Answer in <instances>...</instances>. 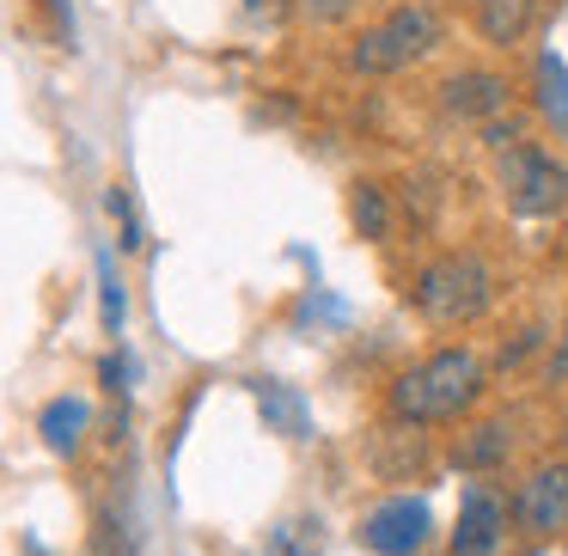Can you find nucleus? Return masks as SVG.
Here are the masks:
<instances>
[{"instance_id":"f257e3e1","label":"nucleus","mask_w":568,"mask_h":556,"mask_svg":"<svg viewBox=\"0 0 568 556\" xmlns=\"http://www.w3.org/2000/svg\"><path fill=\"white\" fill-rule=\"evenodd\" d=\"M489 385V367H483L477 348L446 343L434 355L409 361L392 380V416L409 422V428H434V422H458Z\"/></svg>"},{"instance_id":"f03ea898","label":"nucleus","mask_w":568,"mask_h":556,"mask_svg":"<svg viewBox=\"0 0 568 556\" xmlns=\"http://www.w3.org/2000/svg\"><path fill=\"white\" fill-rule=\"evenodd\" d=\"M409 300H416V312L428 324H446V331H453V324H470V319L489 312L495 275H489V263H483L477 251H446V257L422 263Z\"/></svg>"},{"instance_id":"7ed1b4c3","label":"nucleus","mask_w":568,"mask_h":556,"mask_svg":"<svg viewBox=\"0 0 568 556\" xmlns=\"http://www.w3.org/2000/svg\"><path fill=\"white\" fill-rule=\"evenodd\" d=\"M440 38H446L440 13L422 7V0H404V7H392V13L373 19V26L355 38V68L361 74H404V68H416L422 55L440 50Z\"/></svg>"},{"instance_id":"20e7f679","label":"nucleus","mask_w":568,"mask_h":556,"mask_svg":"<svg viewBox=\"0 0 568 556\" xmlns=\"http://www.w3.org/2000/svg\"><path fill=\"white\" fill-rule=\"evenodd\" d=\"M501 196L514 214H526V221H538V214H556L568 202V172L550 160V153L538 148V141H507L501 148Z\"/></svg>"},{"instance_id":"39448f33","label":"nucleus","mask_w":568,"mask_h":556,"mask_svg":"<svg viewBox=\"0 0 568 556\" xmlns=\"http://www.w3.org/2000/svg\"><path fill=\"white\" fill-rule=\"evenodd\" d=\"M355 532L373 556H422L434 544V507L422 495H385L379 507L361 514Z\"/></svg>"},{"instance_id":"423d86ee","label":"nucleus","mask_w":568,"mask_h":556,"mask_svg":"<svg viewBox=\"0 0 568 556\" xmlns=\"http://www.w3.org/2000/svg\"><path fill=\"white\" fill-rule=\"evenodd\" d=\"M514 526L531 538H562L568 532V458H544L514 489Z\"/></svg>"},{"instance_id":"0eeeda50","label":"nucleus","mask_w":568,"mask_h":556,"mask_svg":"<svg viewBox=\"0 0 568 556\" xmlns=\"http://www.w3.org/2000/svg\"><path fill=\"white\" fill-rule=\"evenodd\" d=\"M507 532H514V502H501V489H489V483H470L465 502H458L446 550L453 556H501Z\"/></svg>"},{"instance_id":"6e6552de","label":"nucleus","mask_w":568,"mask_h":556,"mask_svg":"<svg viewBox=\"0 0 568 556\" xmlns=\"http://www.w3.org/2000/svg\"><path fill=\"white\" fill-rule=\"evenodd\" d=\"M446 104L470 123H489V117L507 111V80L489 74V68H465V74L446 80Z\"/></svg>"},{"instance_id":"1a4fd4ad","label":"nucleus","mask_w":568,"mask_h":556,"mask_svg":"<svg viewBox=\"0 0 568 556\" xmlns=\"http://www.w3.org/2000/svg\"><path fill=\"white\" fill-rule=\"evenodd\" d=\"M87 428H92V404H87V397H50L43 416H38V434H43L50 453H80Z\"/></svg>"},{"instance_id":"9d476101","label":"nucleus","mask_w":568,"mask_h":556,"mask_svg":"<svg viewBox=\"0 0 568 556\" xmlns=\"http://www.w3.org/2000/svg\"><path fill=\"white\" fill-rule=\"evenodd\" d=\"M251 392H257V410H263V422H270L275 434H287V441H306V434H312V410H306V397H300L294 385L257 380Z\"/></svg>"},{"instance_id":"9b49d317","label":"nucleus","mask_w":568,"mask_h":556,"mask_svg":"<svg viewBox=\"0 0 568 556\" xmlns=\"http://www.w3.org/2000/svg\"><path fill=\"white\" fill-rule=\"evenodd\" d=\"M99 319H104V331L111 336H123V319H129V294H123V275H116V257H111V245H99Z\"/></svg>"},{"instance_id":"f8f14e48","label":"nucleus","mask_w":568,"mask_h":556,"mask_svg":"<svg viewBox=\"0 0 568 556\" xmlns=\"http://www.w3.org/2000/svg\"><path fill=\"white\" fill-rule=\"evenodd\" d=\"M538 111L568 135V68H562V55H550V50L538 55Z\"/></svg>"},{"instance_id":"ddd939ff","label":"nucleus","mask_w":568,"mask_h":556,"mask_svg":"<svg viewBox=\"0 0 568 556\" xmlns=\"http://www.w3.org/2000/svg\"><path fill=\"white\" fill-rule=\"evenodd\" d=\"M318 550H324L318 519L300 514V519H287V526H275V532H270V544H263L257 556H318Z\"/></svg>"},{"instance_id":"4468645a","label":"nucleus","mask_w":568,"mask_h":556,"mask_svg":"<svg viewBox=\"0 0 568 556\" xmlns=\"http://www.w3.org/2000/svg\"><path fill=\"white\" fill-rule=\"evenodd\" d=\"M385 226H392L385 190H379V184H355V233H361V239H385Z\"/></svg>"},{"instance_id":"2eb2a0df","label":"nucleus","mask_w":568,"mask_h":556,"mask_svg":"<svg viewBox=\"0 0 568 556\" xmlns=\"http://www.w3.org/2000/svg\"><path fill=\"white\" fill-rule=\"evenodd\" d=\"M104 209H111V214H116V226H123V239H116V245L135 251V245H141V221H135V202H129V190L116 184L111 196H104Z\"/></svg>"},{"instance_id":"dca6fc26","label":"nucleus","mask_w":568,"mask_h":556,"mask_svg":"<svg viewBox=\"0 0 568 556\" xmlns=\"http://www.w3.org/2000/svg\"><path fill=\"white\" fill-rule=\"evenodd\" d=\"M483 441H470L465 446V465H489V458H501V446H507V428L501 422H489V428H477Z\"/></svg>"},{"instance_id":"f3484780","label":"nucleus","mask_w":568,"mask_h":556,"mask_svg":"<svg viewBox=\"0 0 568 556\" xmlns=\"http://www.w3.org/2000/svg\"><path fill=\"white\" fill-rule=\"evenodd\" d=\"M300 7H306V19L312 26H336V19H348L361 7V0H300Z\"/></svg>"},{"instance_id":"a211bd4d","label":"nucleus","mask_w":568,"mask_h":556,"mask_svg":"<svg viewBox=\"0 0 568 556\" xmlns=\"http://www.w3.org/2000/svg\"><path fill=\"white\" fill-rule=\"evenodd\" d=\"M129 373H135V361H129L123 348H111V355H104V367H99V380L111 385L116 397H123V392H129Z\"/></svg>"},{"instance_id":"6ab92c4d","label":"nucleus","mask_w":568,"mask_h":556,"mask_svg":"<svg viewBox=\"0 0 568 556\" xmlns=\"http://www.w3.org/2000/svg\"><path fill=\"white\" fill-rule=\"evenodd\" d=\"M43 7L55 13V26H62V38H74V7H68V0H43Z\"/></svg>"},{"instance_id":"aec40b11","label":"nucleus","mask_w":568,"mask_h":556,"mask_svg":"<svg viewBox=\"0 0 568 556\" xmlns=\"http://www.w3.org/2000/svg\"><path fill=\"white\" fill-rule=\"evenodd\" d=\"M550 373H556V380L568 373V331H562V348H556V367H550Z\"/></svg>"},{"instance_id":"412c9836","label":"nucleus","mask_w":568,"mask_h":556,"mask_svg":"<svg viewBox=\"0 0 568 556\" xmlns=\"http://www.w3.org/2000/svg\"><path fill=\"white\" fill-rule=\"evenodd\" d=\"M31 556H43V550H31Z\"/></svg>"}]
</instances>
